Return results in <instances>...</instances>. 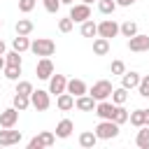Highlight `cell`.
<instances>
[{"label":"cell","instance_id":"36","mask_svg":"<svg viewBox=\"0 0 149 149\" xmlns=\"http://www.w3.org/2000/svg\"><path fill=\"white\" fill-rule=\"evenodd\" d=\"M109 72H112V74H116V77H121V74L126 72V63H123V61H112Z\"/></svg>","mask_w":149,"mask_h":149},{"label":"cell","instance_id":"12","mask_svg":"<svg viewBox=\"0 0 149 149\" xmlns=\"http://www.w3.org/2000/svg\"><path fill=\"white\" fill-rule=\"evenodd\" d=\"M65 86H68V77H65V74H51V77H49V93H51V95L63 93Z\"/></svg>","mask_w":149,"mask_h":149},{"label":"cell","instance_id":"2","mask_svg":"<svg viewBox=\"0 0 149 149\" xmlns=\"http://www.w3.org/2000/svg\"><path fill=\"white\" fill-rule=\"evenodd\" d=\"M93 133L98 135V140H112V137L119 135V123L112 121V119H100V123L95 126Z\"/></svg>","mask_w":149,"mask_h":149},{"label":"cell","instance_id":"17","mask_svg":"<svg viewBox=\"0 0 149 149\" xmlns=\"http://www.w3.org/2000/svg\"><path fill=\"white\" fill-rule=\"evenodd\" d=\"M72 130H74V123H72L70 119H61L54 133H56V137H61V140H65V137H70V135H72Z\"/></svg>","mask_w":149,"mask_h":149},{"label":"cell","instance_id":"47","mask_svg":"<svg viewBox=\"0 0 149 149\" xmlns=\"http://www.w3.org/2000/svg\"><path fill=\"white\" fill-rule=\"evenodd\" d=\"M0 112H2V107H0Z\"/></svg>","mask_w":149,"mask_h":149},{"label":"cell","instance_id":"26","mask_svg":"<svg viewBox=\"0 0 149 149\" xmlns=\"http://www.w3.org/2000/svg\"><path fill=\"white\" fill-rule=\"evenodd\" d=\"M119 33H121V35H123V37H133V35H135V33H137V23H135V21H130V19H128V21H123V23H121V26H119Z\"/></svg>","mask_w":149,"mask_h":149},{"label":"cell","instance_id":"11","mask_svg":"<svg viewBox=\"0 0 149 149\" xmlns=\"http://www.w3.org/2000/svg\"><path fill=\"white\" fill-rule=\"evenodd\" d=\"M21 130H12V128H2L0 130V147H12L21 142Z\"/></svg>","mask_w":149,"mask_h":149},{"label":"cell","instance_id":"9","mask_svg":"<svg viewBox=\"0 0 149 149\" xmlns=\"http://www.w3.org/2000/svg\"><path fill=\"white\" fill-rule=\"evenodd\" d=\"M35 74H37V79H49V77L54 74V63H51L49 56H44V58L37 61V65H35Z\"/></svg>","mask_w":149,"mask_h":149},{"label":"cell","instance_id":"23","mask_svg":"<svg viewBox=\"0 0 149 149\" xmlns=\"http://www.w3.org/2000/svg\"><path fill=\"white\" fill-rule=\"evenodd\" d=\"M135 144L140 149H149V126H140L137 137H135Z\"/></svg>","mask_w":149,"mask_h":149},{"label":"cell","instance_id":"1","mask_svg":"<svg viewBox=\"0 0 149 149\" xmlns=\"http://www.w3.org/2000/svg\"><path fill=\"white\" fill-rule=\"evenodd\" d=\"M30 51H33L35 56H40V58H44V56H54V51H56V42L49 40V37H37V40L30 42Z\"/></svg>","mask_w":149,"mask_h":149},{"label":"cell","instance_id":"45","mask_svg":"<svg viewBox=\"0 0 149 149\" xmlns=\"http://www.w3.org/2000/svg\"><path fill=\"white\" fill-rule=\"evenodd\" d=\"M81 2H86V5H93V2H95V0H81Z\"/></svg>","mask_w":149,"mask_h":149},{"label":"cell","instance_id":"27","mask_svg":"<svg viewBox=\"0 0 149 149\" xmlns=\"http://www.w3.org/2000/svg\"><path fill=\"white\" fill-rule=\"evenodd\" d=\"M2 72H5V77H7L9 81H19L21 65H5V68H2Z\"/></svg>","mask_w":149,"mask_h":149},{"label":"cell","instance_id":"39","mask_svg":"<svg viewBox=\"0 0 149 149\" xmlns=\"http://www.w3.org/2000/svg\"><path fill=\"white\" fill-rule=\"evenodd\" d=\"M28 149H44V144H42V142H40V137L35 135V137L28 142Z\"/></svg>","mask_w":149,"mask_h":149},{"label":"cell","instance_id":"14","mask_svg":"<svg viewBox=\"0 0 149 149\" xmlns=\"http://www.w3.org/2000/svg\"><path fill=\"white\" fill-rule=\"evenodd\" d=\"M56 107H58L61 112H70V109L74 107V95L68 93V91L58 93V95H56Z\"/></svg>","mask_w":149,"mask_h":149},{"label":"cell","instance_id":"33","mask_svg":"<svg viewBox=\"0 0 149 149\" xmlns=\"http://www.w3.org/2000/svg\"><path fill=\"white\" fill-rule=\"evenodd\" d=\"M16 93L30 95V93H33V81H28V79H21V81L16 84Z\"/></svg>","mask_w":149,"mask_h":149},{"label":"cell","instance_id":"35","mask_svg":"<svg viewBox=\"0 0 149 149\" xmlns=\"http://www.w3.org/2000/svg\"><path fill=\"white\" fill-rule=\"evenodd\" d=\"M74 28V21L70 19V16H65V19H58V30L61 33H70Z\"/></svg>","mask_w":149,"mask_h":149},{"label":"cell","instance_id":"18","mask_svg":"<svg viewBox=\"0 0 149 149\" xmlns=\"http://www.w3.org/2000/svg\"><path fill=\"white\" fill-rule=\"evenodd\" d=\"M93 54H95V56H105V54H109V40L95 35V37H93Z\"/></svg>","mask_w":149,"mask_h":149},{"label":"cell","instance_id":"37","mask_svg":"<svg viewBox=\"0 0 149 149\" xmlns=\"http://www.w3.org/2000/svg\"><path fill=\"white\" fill-rule=\"evenodd\" d=\"M16 2H19V9H21L23 14L33 12V9H35V5H37V0H16Z\"/></svg>","mask_w":149,"mask_h":149},{"label":"cell","instance_id":"40","mask_svg":"<svg viewBox=\"0 0 149 149\" xmlns=\"http://www.w3.org/2000/svg\"><path fill=\"white\" fill-rule=\"evenodd\" d=\"M116 2V7H130V5H135L137 0H114Z\"/></svg>","mask_w":149,"mask_h":149},{"label":"cell","instance_id":"41","mask_svg":"<svg viewBox=\"0 0 149 149\" xmlns=\"http://www.w3.org/2000/svg\"><path fill=\"white\" fill-rule=\"evenodd\" d=\"M5 49H7V44H5L2 40H0V56H5Z\"/></svg>","mask_w":149,"mask_h":149},{"label":"cell","instance_id":"3","mask_svg":"<svg viewBox=\"0 0 149 149\" xmlns=\"http://www.w3.org/2000/svg\"><path fill=\"white\" fill-rule=\"evenodd\" d=\"M30 107H35L37 112H44L51 107V93L44 88H33L30 93Z\"/></svg>","mask_w":149,"mask_h":149},{"label":"cell","instance_id":"28","mask_svg":"<svg viewBox=\"0 0 149 149\" xmlns=\"http://www.w3.org/2000/svg\"><path fill=\"white\" fill-rule=\"evenodd\" d=\"M128 121H130L135 128L144 126V109H135V112H128Z\"/></svg>","mask_w":149,"mask_h":149},{"label":"cell","instance_id":"5","mask_svg":"<svg viewBox=\"0 0 149 149\" xmlns=\"http://www.w3.org/2000/svg\"><path fill=\"white\" fill-rule=\"evenodd\" d=\"M74 23H81L86 19H91V5L86 2H79V5H70V14H68Z\"/></svg>","mask_w":149,"mask_h":149},{"label":"cell","instance_id":"43","mask_svg":"<svg viewBox=\"0 0 149 149\" xmlns=\"http://www.w3.org/2000/svg\"><path fill=\"white\" fill-rule=\"evenodd\" d=\"M61 5H74V0H61Z\"/></svg>","mask_w":149,"mask_h":149},{"label":"cell","instance_id":"31","mask_svg":"<svg viewBox=\"0 0 149 149\" xmlns=\"http://www.w3.org/2000/svg\"><path fill=\"white\" fill-rule=\"evenodd\" d=\"M112 121H116L119 126L126 123V121H128V109H123V105H116V112H114V119H112Z\"/></svg>","mask_w":149,"mask_h":149},{"label":"cell","instance_id":"32","mask_svg":"<svg viewBox=\"0 0 149 149\" xmlns=\"http://www.w3.org/2000/svg\"><path fill=\"white\" fill-rule=\"evenodd\" d=\"M37 137H40V142H42L44 147H51V144L56 142V133H51V130H42Z\"/></svg>","mask_w":149,"mask_h":149},{"label":"cell","instance_id":"38","mask_svg":"<svg viewBox=\"0 0 149 149\" xmlns=\"http://www.w3.org/2000/svg\"><path fill=\"white\" fill-rule=\"evenodd\" d=\"M42 5H44V9L49 14H56L61 9V0H42Z\"/></svg>","mask_w":149,"mask_h":149},{"label":"cell","instance_id":"46","mask_svg":"<svg viewBox=\"0 0 149 149\" xmlns=\"http://www.w3.org/2000/svg\"><path fill=\"white\" fill-rule=\"evenodd\" d=\"M0 26H2V19H0Z\"/></svg>","mask_w":149,"mask_h":149},{"label":"cell","instance_id":"42","mask_svg":"<svg viewBox=\"0 0 149 149\" xmlns=\"http://www.w3.org/2000/svg\"><path fill=\"white\" fill-rule=\"evenodd\" d=\"M144 126H149V109H144Z\"/></svg>","mask_w":149,"mask_h":149},{"label":"cell","instance_id":"19","mask_svg":"<svg viewBox=\"0 0 149 149\" xmlns=\"http://www.w3.org/2000/svg\"><path fill=\"white\" fill-rule=\"evenodd\" d=\"M79 33H81V37H91L93 40L98 35V23H93V19H86V21H81Z\"/></svg>","mask_w":149,"mask_h":149},{"label":"cell","instance_id":"4","mask_svg":"<svg viewBox=\"0 0 149 149\" xmlns=\"http://www.w3.org/2000/svg\"><path fill=\"white\" fill-rule=\"evenodd\" d=\"M112 81H107V79H100V81H95L91 88H88V95L98 102V100H107L109 95H112Z\"/></svg>","mask_w":149,"mask_h":149},{"label":"cell","instance_id":"10","mask_svg":"<svg viewBox=\"0 0 149 149\" xmlns=\"http://www.w3.org/2000/svg\"><path fill=\"white\" fill-rule=\"evenodd\" d=\"M19 121V109L16 107H7L0 112V128H14Z\"/></svg>","mask_w":149,"mask_h":149},{"label":"cell","instance_id":"13","mask_svg":"<svg viewBox=\"0 0 149 149\" xmlns=\"http://www.w3.org/2000/svg\"><path fill=\"white\" fill-rule=\"evenodd\" d=\"M65 91H68V93H72V95L77 98V95H84V93H88V86H86V81H84V79H68V86H65Z\"/></svg>","mask_w":149,"mask_h":149},{"label":"cell","instance_id":"30","mask_svg":"<svg viewBox=\"0 0 149 149\" xmlns=\"http://www.w3.org/2000/svg\"><path fill=\"white\" fill-rule=\"evenodd\" d=\"M5 63L7 65H23V61H21V54L19 51H5Z\"/></svg>","mask_w":149,"mask_h":149},{"label":"cell","instance_id":"21","mask_svg":"<svg viewBox=\"0 0 149 149\" xmlns=\"http://www.w3.org/2000/svg\"><path fill=\"white\" fill-rule=\"evenodd\" d=\"M12 49L19 51V54L28 51V49H30V40H28V35H16V37L12 40Z\"/></svg>","mask_w":149,"mask_h":149},{"label":"cell","instance_id":"7","mask_svg":"<svg viewBox=\"0 0 149 149\" xmlns=\"http://www.w3.org/2000/svg\"><path fill=\"white\" fill-rule=\"evenodd\" d=\"M128 49L135 51V54H142V51H149V35H142V33H135L133 37H128Z\"/></svg>","mask_w":149,"mask_h":149},{"label":"cell","instance_id":"24","mask_svg":"<svg viewBox=\"0 0 149 149\" xmlns=\"http://www.w3.org/2000/svg\"><path fill=\"white\" fill-rule=\"evenodd\" d=\"M112 102L114 105H126V100H128V88H123V86H119V88H112Z\"/></svg>","mask_w":149,"mask_h":149},{"label":"cell","instance_id":"34","mask_svg":"<svg viewBox=\"0 0 149 149\" xmlns=\"http://www.w3.org/2000/svg\"><path fill=\"white\" fill-rule=\"evenodd\" d=\"M137 91H140V95H142V98H149V74H144V77H140V84H137Z\"/></svg>","mask_w":149,"mask_h":149},{"label":"cell","instance_id":"16","mask_svg":"<svg viewBox=\"0 0 149 149\" xmlns=\"http://www.w3.org/2000/svg\"><path fill=\"white\" fill-rule=\"evenodd\" d=\"M74 107H77L79 112H93L95 100H93L88 93H84V95H77V98H74Z\"/></svg>","mask_w":149,"mask_h":149},{"label":"cell","instance_id":"29","mask_svg":"<svg viewBox=\"0 0 149 149\" xmlns=\"http://www.w3.org/2000/svg\"><path fill=\"white\" fill-rule=\"evenodd\" d=\"M98 9H100V14H114L116 2L114 0H98Z\"/></svg>","mask_w":149,"mask_h":149},{"label":"cell","instance_id":"20","mask_svg":"<svg viewBox=\"0 0 149 149\" xmlns=\"http://www.w3.org/2000/svg\"><path fill=\"white\" fill-rule=\"evenodd\" d=\"M95 142H98V135H95L93 130H84V133L79 135V147H84V149H93Z\"/></svg>","mask_w":149,"mask_h":149},{"label":"cell","instance_id":"8","mask_svg":"<svg viewBox=\"0 0 149 149\" xmlns=\"http://www.w3.org/2000/svg\"><path fill=\"white\" fill-rule=\"evenodd\" d=\"M98 35H100V37H107V40L116 37V35H119V23H116L114 19L100 21V23H98Z\"/></svg>","mask_w":149,"mask_h":149},{"label":"cell","instance_id":"44","mask_svg":"<svg viewBox=\"0 0 149 149\" xmlns=\"http://www.w3.org/2000/svg\"><path fill=\"white\" fill-rule=\"evenodd\" d=\"M5 65H7V63H5V56H0V70H2Z\"/></svg>","mask_w":149,"mask_h":149},{"label":"cell","instance_id":"6","mask_svg":"<svg viewBox=\"0 0 149 149\" xmlns=\"http://www.w3.org/2000/svg\"><path fill=\"white\" fill-rule=\"evenodd\" d=\"M93 112H95V116L98 119H114V112H116V105L107 98V100H98L95 102V107H93Z\"/></svg>","mask_w":149,"mask_h":149},{"label":"cell","instance_id":"22","mask_svg":"<svg viewBox=\"0 0 149 149\" xmlns=\"http://www.w3.org/2000/svg\"><path fill=\"white\" fill-rule=\"evenodd\" d=\"M12 107H16L19 112L28 109V107H30V95H23V93H14V98H12Z\"/></svg>","mask_w":149,"mask_h":149},{"label":"cell","instance_id":"25","mask_svg":"<svg viewBox=\"0 0 149 149\" xmlns=\"http://www.w3.org/2000/svg\"><path fill=\"white\" fill-rule=\"evenodd\" d=\"M14 30H16V35H30L33 33V21L30 19H19Z\"/></svg>","mask_w":149,"mask_h":149},{"label":"cell","instance_id":"15","mask_svg":"<svg viewBox=\"0 0 149 149\" xmlns=\"http://www.w3.org/2000/svg\"><path fill=\"white\" fill-rule=\"evenodd\" d=\"M140 77H142L140 72H135V70H130V72H128V70H126V72L121 74V86H123V88H128V91H130V88H137Z\"/></svg>","mask_w":149,"mask_h":149}]
</instances>
